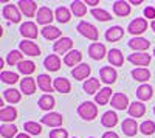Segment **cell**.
I'll return each mask as SVG.
<instances>
[{"label":"cell","instance_id":"cell-1","mask_svg":"<svg viewBox=\"0 0 155 138\" xmlns=\"http://www.w3.org/2000/svg\"><path fill=\"white\" fill-rule=\"evenodd\" d=\"M78 113H79V117L82 120L92 121L98 115V106L93 104V103H90V101H85V103H82L79 107H78Z\"/></svg>","mask_w":155,"mask_h":138},{"label":"cell","instance_id":"cell-2","mask_svg":"<svg viewBox=\"0 0 155 138\" xmlns=\"http://www.w3.org/2000/svg\"><path fill=\"white\" fill-rule=\"evenodd\" d=\"M76 30H78V33H79V34H82L84 37H87V39L93 41V42H96L98 37H99L96 27H95V25H92V23H88V22H85V20L78 23Z\"/></svg>","mask_w":155,"mask_h":138},{"label":"cell","instance_id":"cell-3","mask_svg":"<svg viewBox=\"0 0 155 138\" xmlns=\"http://www.w3.org/2000/svg\"><path fill=\"white\" fill-rule=\"evenodd\" d=\"M127 30H129V33L134 34L135 37H140V34H143L147 30V20L143 19V17H137V19H134L130 23H129Z\"/></svg>","mask_w":155,"mask_h":138},{"label":"cell","instance_id":"cell-4","mask_svg":"<svg viewBox=\"0 0 155 138\" xmlns=\"http://www.w3.org/2000/svg\"><path fill=\"white\" fill-rule=\"evenodd\" d=\"M2 14H3V17H5L6 20H9V22H12V23H17V22H20V14H22V12H20V9H19L16 5L8 3V5H5Z\"/></svg>","mask_w":155,"mask_h":138},{"label":"cell","instance_id":"cell-5","mask_svg":"<svg viewBox=\"0 0 155 138\" xmlns=\"http://www.w3.org/2000/svg\"><path fill=\"white\" fill-rule=\"evenodd\" d=\"M19 31H20V34L25 37V39H28V41L36 39L37 34H39L37 25H36L34 22H25V23H22L20 28H19Z\"/></svg>","mask_w":155,"mask_h":138},{"label":"cell","instance_id":"cell-6","mask_svg":"<svg viewBox=\"0 0 155 138\" xmlns=\"http://www.w3.org/2000/svg\"><path fill=\"white\" fill-rule=\"evenodd\" d=\"M71 47H73V41L70 39V37H61V39H58V41L53 44L54 53H59V54L70 53V51H71Z\"/></svg>","mask_w":155,"mask_h":138},{"label":"cell","instance_id":"cell-7","mask_svg":"<svg viewBox=\"0 0 155 138\" xmlns=\"http://www.w3.org/2000/svg\"><path fill=\"white\" fill-rule=\"evenodd\" d=\"M62 121H64L62 120V115L61 113H56V112H50V113L44 115L42 120H41L42 124L50 126V127H54V129H58V127L62 126Z\"/></svg>","mask_w":155,"mask_h":138},{"label":"cell","instance_id":"cell-8","mask_svg":"<svg viewBox=\"0 0 155 138\" xmlns=\"http://www.w3.org/2000/svg\"><path fill=\"white\" fill-rule=\"evenodd\" d=\"M36 19H37V23H41V25H45V27H48V23L53 22L54 16H53V11H51L48 6H41V8L37 9Z\"/></svg>","mask_w":155,"mask_h":138},{"label":"cell","instance_id":"cell-9","mask_svg":"<svg viewBox=\"0 0 155 138\" xmlns=\"http://www.w3.org/2000/svg\"><path fill=\"white\" fill-rule=\"evenodd\" d=\"M17 8L20 9L22 14H25L27 17H34L36 9H37V3L34 0H20V2H17Z\"/></svg>","mask_w":155,"mask_h":138},{"label":"cell","instance_id":"cell-10","mask_svg":"<svg viewBox=\"0 0 155 138\" xmlns=\"http://www.w3.org/2000/svg\"><path fill=\"white\" fill-rule=\"evenodd\" d=\"M106 53H107V50H106L104 44L93 42V44H90V47H88V56L92 59H95V61H101L102 58L106 56Z\"/></svg>","mask_w":155,"mask_h":138},{"label":"cell","instance_id":"cell-11","mask_svg":"<svg viewBox=\"0 0 155 138\" xmlns=\"http://www.w3.org/2000/svg\"><path fill=\"white\" fill-rule=\"evenodd\" d=\"M19 48H20L22 53L28 54V56H39V54H41V48L37 47V44L33 42V41H28V39H23L20 42Z\"/></svg>","mask_w":155,"mask_h":138},{"label":"cell","instance_id":"cell-12","mask_svg":"<svg viewBox=\"0 0 155 138\" xmlns=\"http://www.w3.org/2000/svg\"><path fill=\"white\" fill-rule=\"evenodd\" d=\"M127 61L132 62L134 65H138V67H146L150 64V54L147 53H132L127 56Z\"/></svg>","mask_w":155,"mask_h":138},{"label":"cell","instance_id":"cell-13","mask_svg":"<svg viewBox=\"0 0 155 138\" xmlns=\"http://www.w3.org/2000/svg\"><path fill=\"white\" fill-rule=\"evenodd\" d=\"M149 45H150V42L147 39H144V37H132L129 41V47L135 50V53H146Z\"/></svg>","mask_w":155,"mask_h":138},{"label":"cell","instance_id":"cell-14","mask_svg":"<svg viewBox=\"0 0 155 138\" xmlns=\"http://www.w3.org/2000/svg\"><path fill=\"white\" fill-rule=\"evenodd\" d=\"M129 98H127V95H124V93H115L113 96H112V107L113 109H116V110H126V109H129Z\"/></svg>","mask_w":155,"mask_h":138},{"label":"cell","instance_id":"cell-15","mask_svg":"<svg viewBox=\"0 0 155 138\" xmlns=\"http://www.w3.org/2000/svg\"><path fill=\"white\" fill-rule=\"evenodd\" d=\"M90 71H92V68H90L88 64H79L78 67H74V68L71 70V76H73L74 79H78V81H84V79L87 81Z\"/></svg>","mask_w":155,"mask_h":138},{"label":"cell","instance_id":"cell-16","mask_svg":"<svg viewBox=\"0 0 155 138\" xmlns=\"http://www.w3.org/2000/svg\"><path fill=\"white\" fill-rule=\"evenodd\" d=\"M37 87L42 92H45V95H50V92H53V81H51L50 74H39L37 76Z\"/></svg>","mask_w":155,"mask_h":138},{"label":"cell","instance_id":"cell-17","mask_svg":"<svg viewBox=\"0 0 155 138\" xmlns=\"http://www.w3.org/2000/svg\"><path fill=\"white\" fill-rule=\"evenodd\" d=\"M121 129H123L124 135H127V136H135L137 132H138V129H140V126L137 124V121H135L134 118H127V120L123 121Z\"/></svg>","mask_w":155,"mask_h":138},{"label":"cell","instance_id":"cell-18","mask_svg":"<svg viewBox=\"0 0 155 138\" xmlns=\"http://www.w3.org/2000/svg\"><path fill=\"white\" fill-rule=\"evenodd\" d=\"M99 74H101V81L106 84H113L116 81V78H118V73H116V70L113 67H102Z\"/></svg>","mask_w":155,"mask_h":138},{"label":"cell","instance_id":"cell-19","mask_svg":"<svg viewBox=\"0 0 155 138\" xmlns=\"http://www.w3.org/2000/svg\"><path fill=\"white\" fill-rule=\"evenodd\" d=\"M116 123H118V115H116L113 110H107V112H104V113H102V117H101V124H102L104 127L112 129V127L116 126Z\"/></svg>","mask_w":155,"mask_h":138},{"label":"cell","instance_id":"cell-20","mask_svg":"<svg viewBox=\"0 0 155 138\" xmlns=\"http://www.w3.org/2000/svg\"><path fill=\"white\" fill-rule=\"evenodd\" d=\"M82 59V54L81 51H78V50H71L70 53H67L64 56V64L68 65V67H78L79 65V62Z\"/></svg>","mask_w":155,"mask_h":138},{"label":"cell","instance_id":"cell-21","mask_svg":"<svg viewBox=\"0 0 155 138\" xmlns=\"http://www.w3.org/2000/svg\"><path fill=\"white\" fill-rule=\"evenodd\" d=\"M113 12L120 17H126L130 14V3L124 2V0H118L113 3Z\"/></svg>","mask_w":155,"mask_h":138},{"label":"cell","instance_id":"cell-22","mask_svg":"<svg viewBox=\"0 0 155 138\" xmlns=\"http://www.w3.org/2000/svg\"><path fill=\"white\" fill-rule=\"evenodd\" d=\"M44 67L48 71H58L61 68V58L58 54H48L44 61Z\"/></svg>","mask_w":155,"mask_h":138},{"label":"cell","instance_id":"cell-23","mask_svg":"<svg viewBox=\"0 0 155 138\" xmlns=\"http://www.w3.org/2000/svg\"><path fill=\"white\" fill-rule=\"evenodd\" d=\"M17 118V110L12 107V106H8V107H2L0 109V120H2L5 124L6 123H12Z\"/></svg>","mask_w":155,"mask_h":138},{"label":"cell","instance_id":"cell-24","mask_svg":"<svg viewBox=\"0 0 155 138\" xmlns=\"http://www.w3.org/2000/svg\"><path fill=\"white\" fill-rule=\"evenodd\" d=\"M152 95H153V90H152V87L149 84H141L137 89V98L140 99L141 103L149 101V99L152 98Z\"/></svg>","mask_w":155,"mask_h":138},{"label":"cell","instance_id":"cell-25","mask_svg":"<svg viewBox=\"0 0 155 138\" xmlns=\"http://www.w3.org/2000/svg\"><path fill=\"white\" fill-rule=\"evenodd\" d=\"M42 36L48 41H56V39H61V30L58 27H53V25H48V27H44L41 30Z\"/></svg>","mask_w":155,"mask_h":138},{"label":"cell","instance_id":"cell-26","mask_svg":"<svg viewBox=\"0 0 155 138\" xmlns=\"http://www.w3.org/2000/svg\"><path fill=\"white\" fill-rule=\"evenodd\" d=\"M107 58H109V62L113 67H121L123 62H124V56L118 48H112L109 51V54H107Z\"/></svg>","mask_w":155,"mask_h":138},{"label":"cell","instance_id":"cell-27","mask_svg":"<svg viewBox=\"0 0 155 138\" xmlns=\"http://www.w3.org/2000/svg\"><path fill=\"white\" fill-rule=\"evenodd\" d=\"M129 115L134 117V118H140V117H143L146 113V106L141 103V101H135L132 103L130 106H129Z\"/></svg>","mask_w":155,"mask_h":138},{"label":"cell","instance_id":"cell-28","mask_svg":"<svg viewBox=\"0 0 155 138\" xmlns=\"http://www.w3.org/2000/svg\"><path fill=\"white\" fill-rule=\"evenodd\" d=\"M124 36V30L121 28V27H112V28H109L107 31H106V39H107V42H116V41H120L121 37Z\"/></svg>","mask_w":155,"mask_h":138},{"label":"cell","instance_id":"cell-29","mask_svg":"<svg viewBox=\"0 0 155 138\" xmlns=\"http://www.w3.org/2000/svg\"><path fill=\"white\" fill-rule=\"evenodd\" d=\"M53 87H54V90L59 92V93H68L71 90V84L65 78H56L53 81Z\"/></svg>","mask_w":155,"mask_h":138},{"label":"cell","instance_id":"cell-30","mask_svg":"<svg viewBox=\"0 0 155 138\" xmlns=\"http://www.w3.org/2000/svg\"><path fill=\"white\" fill-rule=\"evenodd\" d=\"M20 90L25 95H33L36 92V81H34V78H30V76L23 78L20 81Z\"/></svg>","mask_w":155,"mask_h":138},{"label":"cell","instance_id":"cell-31","mask_svg":"<svg viewBox=\"0 0 155 138\" xmlns=\"http://www.w3.org/2000/svg\"><path fill=\"white\" fill-rule=\"evenodd\" d=\"M110 96H112V89H110V87H104V89H101V90L95 95V101H96V104H99V106H106V104L109 103Z\"/></svg>","mask_w":155,"mask_h":138},{"label":"cell","instance_id":"cell-32","mask_svg":"<svg viewBox=\"0 0 155 138\" xmlns=\"http://www.w3.org/2000/svg\"><path fill=\"white\" fill-rule=\"evenodd\" d=\"M132 78L138 82H146L149 78H150V71L146 68V67H138V68H134L132 70Z\"/></svg>","mask_w":155,"mask_h":138},{"label":"cell","instance_id":"cell-33","mask_svg":"<svg viewBox=\"0 0 155 138\" xmlns=\"http://www.w3.org/2000/svg\"><path fill=\"white\" fill-rule=\"evenodd\" d=\"M37 104H39V107H41L42 110H51L56 106V99L51 95H42L41 98H39Z\"/></svg>","mask_w":155,"mask_h":138},{"label":"cell","instance_id":"cell-34","mask_svg":"<svg viewBox=\"0 0 155 138\" xmlns=\"http://www.w3.org/2000/svg\"><path fill=\"white\" fill-rule=\"evenodd\" d=\"M84 90H85V93H88V95H96L98 90H101V89H99V79H96V78L87 79V81L84 82Z\"/></svg>","mask_w":155,"mask_h":138},{"label":"cell","instance_id":"cell-35","mask_svg":"<svg viewBox=\"0 0 155 138\" xmlns=\"http://www.w3.org/2000/svg\"><path fill=\"white\" fill-rule=\"evenodd\" d=\"M17 70L22 73V74H25V76H30L31 73H34V70H36V64L33 61H22L20 64L17 65Z\"/></svg>","mask_w":155,"mask_h":138},{"label":"cell","instance_id":"cell-36","mask_svg":"<svg viewBox=\"0 0 155 138\" xmlns=\"http://www.w3.org/2000/svg\"><path fill=\"white\" fill-rule=\"evenodd\" d=\"M0 135H2L3 138H12V136H17V127L14 126V124H2L0 126Z\"/></svg>","mask_w":155,"mask_h":138},{"label":"cell","instance_id":"cell-37","mask_svg":"<svg viewBox=\"0 0 155 138\" xmlns=\"http://www.w3.org/2000/svg\"><path fill=\"white\" fill-rule=\"evenodd\" d=\"M3 98H5V101H8L9 104H16V103L20 101L22 95H20V92L16 90V89H6V90L3 92Z\"/></svg>","mask_w":155,"mask_h":138},{"label":"cell","instance_id":"cell-38","mask_svg":"<svg viewBox=\"0 0 155 138\" xmlns=\"http://www.w3.org/2000/svg\"><path fill=\"white\" fill-rule=\"evenodd\" d=\"M54 17L58 19L59 23H67V22L70 20V17H71V12H70L68 8H65V6H59V8L54 11Z\"/></svg>","mask_w":155,"mask_h":138},{"label":"cell","instance_id":"cell-39","mask_svg":"<svg viewBox=\"0 0 155 138\" xmlns=\"http://www.w3.org/2000/svg\"><path fill=\"white\" fill-rule=\"evenodd\" d=\"M71 12H73L76 17L85 16L87 14V5H85V2H79V0L71 2Z\"/></svg>","mask_w":155,"mask_h":138},{"label":"cell","instance_id":"cell-40","mask_svg":"<svg viewBox=\"0 0 155 138\" xmlns=\"http://www.w3.org/2000/svg\"><path fill=\"white\" fill-rule=\"evenodd\" d=\"M22 58H23V54H22L20 50H12V51L8 53L6 62H8V65H11V67H12V65H19L20 62L23 61Z\"/></svg>","mask_w":155,"mask_h":138},{"label":"cell","instance_id":"cell-41","mask_svg":"<svg viewBox=\"0 0 155 138\" xmlns=\"http://www.w3.org/2000/svg\"><path fill=\"white\" fill-rule=\"evenodd\" d=\"M23 129L27 133H31V135H39L42 133V126L36 121H27L23 123Z\"/></svg>","mask_w":155,"mask_h":138},{"label":"cell","instance_id":"cell-42","mask_svg":"<svg viewBox=\"0 0 155 138\" xmlns=\"http://www.w3.org/2000/svg\"><path fill=\"white\" fill-rule=\"evenodd\" d=\"M92 16L96 19V20H99V22H107V20H110L112 19V14L110 12H107L106 9H98V8H93L92 9Z\"/></svg>","mask_w":155,"mask_h":138},{"label":"cell","instance_id":"cell-43","mask_svg":"<svg viewBox=\"0 0 155 138\" xmlns=\"http://www.w3.org/2000/svg\"><path fill=\"white\" fill-rule=\"evenodd\" d=\"M0 79H2L5 84H16L19 81V74L17 73H12V71H2Z\"/></svg>","mask_w":155,"mask_h":138},{"label":"cell","instance_id":"cell-44","mask_svg":"<svg viewBox=\"0 0 155 138\" xmlns=\"http://www.w3.org/2000/svg\"><path fill=\"white\" fill-rule=\"evenodd\" d=\"M140 130H141V133H144V135L155 133V123L153 121H144V123H141L140 124Z\"/></svg>","mask_w":155,"mask_h":138},{"label":"cell","instance_id":"cell-45","mask_svg":"<svg viewBox=\"0 0 155 138\" xmlns=\"http://www.w3.org/2000/svg\"><path fill=\"white\" fill-rule=\"evenodd\" d=\"M50 138H68V132L65 129L58 127V129H53L50 132Z\"/></svg>","mask_w":155,"mask_h":138},{"label":"cell","instance_id":"cell-46","mask_svg":"<svg viewBox=\"0 0 155 138\" xmlns=\"http://www.w3.org/2000/svg\"><path fill=\"white\" fill-rule=\"evenodd\" d=\"M144 17L155 20V8H153V6H147V8L144 9Z\"/></svg>","mask_w":155,"mask_h":138},{"label":"cell","instance_id":"cell-47","mask_svg":"<svg viewBox=\"0 0 155 138\" xmlns=\"http://www.w3.org/2000/svg\"><path fill=\"white\" fill-rule=\"evenodd\" d=\"M102 138H120V136L116 135L115 132H112V130H110V132H106L104 135H102Z\"/></svg>","mask_w":155,"mask_h":138},{"label":"cell","instance_id":"cell-48","mask_svg":"<svg viewBox=\"0 0 155 138\" xmlns=\"http://www.w3.org/2000/svg\"><path fill=\"white\" fill-rule=\"evenodd\" d=\"M85 5L95 6V5H99V2H98V0H87V2H85Z\"/></svg>","mask_w":155,"mask_h":138},{"label":"cell","instance_id":"cell-49","mask_svg":"<svg viewBox=\"0 0 155 138\" xmlns=\"http://www.w3.org/2000/svg\"><path fill=\"white\" fill-rule=\"evenodd\" d=\"M16 138H31V136H30L28 133H19V135H17Z\"/></svg>","mask_w":155,"mask_h":138},{"label":"cell","instance_id":"cell-50","mask_svg":"<svg viewBox=\"0 0 155 138\" xmlns=\"http://www.w3.org/2000/svg\"><path fill=\"white\" fill-rule=\"evenodd\" d=\"M130 5H141V0H138V2H135V0H132Z\"/></svg>","mask_w":155,"mask_h":138},{"label":"cell","instance_id":"cell-51","mask_svg":"<svg viewBox=\"0 0 155 138\" xmlns=\"http://www.w3.org/2000/svg\"><path fill=\"white\" fill-rule=\"evenodd\" d=\"M150 28L153 30V33H155V20H152V23H150Z\"/></svg>","mask_w":155,"mask_h":138},{"label":"cell","instance_id":"cell-52","mask_svg":"<svg viewBox=\"0 0 155 138\" xmlns=\"http://www.w3.org/2000/svg\"><path fill=\"white\" fill-rule=\"evenodd\" d=\"M153 56H155V48H153Z\"/></svg>","mask_w":155,"mask_h":138},{"label":"cell","instance_id":"cell-53","mask_svg":"<svg viewBox=\"0 0 155 138\" xmlns=\"http://www.w3.org/2000/svg\"><path fill=\"white\" fill-rule=\"evenodd\" d=\"M153 113H155V107H153Z\"/></svg>","mask_w":155,"mask_h":138},{"label":"cell","instance_id":"cell-54","mask_svg":"<svg viewBox=\"0 0 155 138\" xmlns=\"http://www.w3.org/2000/svg\"><path fill=\"white\" fill-rule=\"evenodd\" d=\"M88 138H95V136H88Z\"/></svg>","mask_w":155,"mask_h":138},{"label":"cell","instance_id":"cell-55","mask_svg":"<svg viewBox=\"0 0 155 138\" xmlns=\"http://www.w3.org/2000/svg\"><path fill=\"white\" fill-rule=\"evenodd\" d=\"M73 138H76V136H73Z\"/></svg>","mask_w":155,"mask_h":138}]
</instances>
